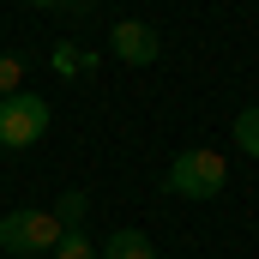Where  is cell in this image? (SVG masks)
Segmentation results:
<instances>
[{"instance_id":"1","label":"cell","mask_w":259,"mask_h":259,"mask_svg":"<svg viewBox=\"0 0 259 259\" xmlns=\"http://www.w3.org/2000/svg\"><path fill=\"white\" fill-rule=\"evenodd\" d=\"M223 181H229L223 151H175V163H169V175H163V187L175 199H217Z\"/></svg>"},{"instance_id":"2","label":"cell","mask_w":259,"mask_h":259,"mask_svg":"<svg viewBox=\"0 0 259 259\" xmlns=\"http://www.w3.org/2000/svg\"><path fill=\"white\" fill-rule=\"evenodd\" d=\"M61 223H55V211H6L0 217V253L12 259H42L61 247Z\"/></svg>"},{"instance_id":"3","label":"cell","mask_w":259,"mask_h":259,"mask_svg":"<svg viewBox=\"0 0 259 259\" xmlns=\"http://www.w3.org/2000/svg\"><path fill=\"white\" fill-rule=\"evenodd\" d=\"M42 133H49V97H36V91L0 97V151H24Z\"/></svg>"},{"instance_id":"4","label":"cell","mask_w":259,"mask_h":259,"mask_svg":"<svg viewBox=\"0 0 259 259\" xmlns=\"http://www.w3.org/2000/svg\"><path fill=\"white\" fill-rule=\"evenodd\" d=\"M109 55L127 66H151L163 55V36H157V24H145V18H121L115 30H109Z\"/></svg>"},{"instance_id":"5","label":"cell","mask_w":259,"mask_h":259,"mask_svg":"<svg viewBox=\"0 0 259 259\" xmlns=\"http://www.w3.org/2000/svg\"><path fill=\"white\" fill-rule=\"evenodd\" d=\"M97 253L103 259H157V247H151L145 229H115L109 241H97Z\"/></svg>"},{"instance_id":"6","label":"cell","mask_w":259,"mask_h":259,"mask_svg":"<svg viewBox=\"0 0 259 259\" xmlns=\"http://www.w3.org/2000/svg\"><path fill=\"white\" fill-rule=\"evenodd\" d=\"M49 66H55V72H61V78H78V72H91V55H84V49H72V42H55V55H49Z\"/></svg>"},{"instance_id":"7","label":"cell","mask_w":259,"mask_h":259,"mask_svg":"<svg viewBox=\"0 0 259 259\" xmlns=\"http://www.w3.org/2000/svg\"><path fill=\"white\" fill-rule=\"evenodd\" d=\"M235 151H247L259 163V103H247V109L235 115Z\"/></svg>"},{"instance_id":"8","label":"cell","mask_w":259,"mask_h":259,"mask_svg":"<svg viewBox=\"0 0 259 259\" xmlns=\"http://www.w3.org/2000/svg\"><path fill=\"white\" fill-rule=\"evenodd\" d=\"M84 211H91V199L78 193V187H66V193L55 199V223H61V229H78V223H84Z\"/></svg>"},{"instance_id":"9","label":"cell","mask_w":259,"mask_h":259,"mask_svg":"<svg viewBox=\"0 0 259 259\" xmlns=\"http://www.w3.org/2000/svg\"><path fill=\"white\" fill-rule=\"evenodd\" d=\"M49 259H103V253H97V241H91L84 229H66V235H61V247H55Z\"/></svg>"},{"instance_id":"10","label":"cell","mask_w":259,"mask_h":259,"mask_svg":"<svg viewBox=\"0 0 259 259\" xmlns=\"http://www.w3.org/2000/svg\"><path fill=\"white\" fill-rule=\"evenodd\" d=\"M24 84V55H0V97H18Z\"/></svg>"},{"instance_id":"11","label":"cell","mask_w":259,"mask_h":259,"mask_svg":"<svg viewBox=\"0 0 259 259\" xmlns=\"http://www.w3.org/2000/svg\"><path fill=\"white\" fill-rule=\"evenodd\" d=\"M91 6H97V0H61L55 12H66V18H91Z\"/></svg>"},{"instance_id":"12","label":"cell","mask_w":259,"mask_h":259,"mask_svg":"<svg viewBox=\"0 0 259 259\" xmlns=\"http://www.w3.org/2000/svg\"><path fill=\"white\" fill-rule=\"evenodd\" d=\"M24 6H42V12H55V6H61V0H24Z\"/></svg>"}]
</instances>
